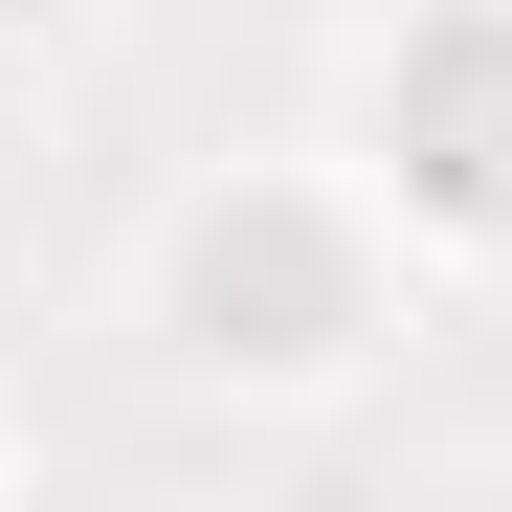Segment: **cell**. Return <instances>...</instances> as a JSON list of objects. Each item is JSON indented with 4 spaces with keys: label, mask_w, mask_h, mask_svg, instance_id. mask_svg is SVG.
<instances>
[{
    "label": "cell",
    "mask_w": 512,
    "mask_h": 512,
    "mask_svg": "<svg viewBox=\"0 0 512 512\" xmlns=\"http://www.w3.org/2000/svg\"><path fill=\"white\" fill-rule=\"evenodd\" d=\"M23 490H45V401L0 379V512H23Z\"/></svg>",
    "instance_id": "3957f363"
},
{
    "label": "cell",
    "mask_w": 512,
    "mask_h": 512,
    "mask_svg": "<svg viewBox=\"0 0 512 512\" xmlns=\"http://www.w3.org/2000/svg\"><path fill=\"white\" fill-rule=\"evenodd\" d=\"M334 156L446 245V290L512 268V0H379L334 67Z\"/></svg>",
    "instance_id": "7a4b0ae2"
},
{
    "label": "cell",
    "mask_w": 512,
    "mask_h": 512,
    "mask_svg": "<svg viewBox=\"0 0 512 512\" xmlns=\"http://www.w3.org/2000/svg\"><path fill=\"white\" fill-rule=\"evenodd\" d=\"M112 23V0H0V45H90Z\"/></svg>",
    "instance_id": "277c9868"
},
{
    "label": "cell",
    "mask_w": 512,
    "mask_h": 512,
    "mask_svg": "<svg viewBox=\"0 0 512 512\" xmlns=\"http://www.w3.org/2000/svg\"><path fill=\"white\" fill-rule=\"evenodd\" d=\"M134 357L223 401V423H334V401H379L423 334H446V245H423L334 134H268V156H201L179 201L134 223Z\"/></svg>",
    "instance_id": "6da1fadb"
}]
</instances>
